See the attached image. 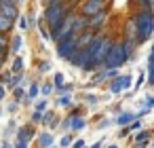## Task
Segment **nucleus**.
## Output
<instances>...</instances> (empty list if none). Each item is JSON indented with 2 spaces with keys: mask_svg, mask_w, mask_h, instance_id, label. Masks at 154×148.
I'll return each mask as SVG.
<instances>
[{
  "mask_svg": "<svg viewBox=\"0 0 154 148\" xmlns=\"http://www.w3.org/2000/svg\"><path fill=\"white\" fill-rule=\"evenodd\" d=\"M5 95H7V89H5V85H0V102L5 99Z\"/></svg>",
  "mask_w": 154,
  "mask_h": 148,
  "instance_id": "nucleus-45",
  "label": "nucleus"
},
{
  "mask_svg": "<svg viewBox=\"0 0 154 148\" xmlns=\"http://www.w3.org/2000/svg\"><path fill=\"white\" fill-rule=\"evenodd\" d=\"M76 49H78V36L72 34V36H68V38H63V40L57 43V51H55V53H57L59 59H66V61H68L70 55H72Z\"/></svg>",
  "mask_w": 154,
  "mask_h": 148,
  "instance_id": "nucleus-6",
  "label": "nucleus"
},
{
  "mask_svg": "<svg viewBox=\"0 0 154 148\" xmlns=\"http://www.w3.org/2000/svg\"><path fill=\"white\" fill-rule=\"evenodd\" d=\"M23 68H26V61H23V57L21 55H13V61H11V72L13 74H23Z\"/></svg>",
  "mask_w": 154,
  "mask_h": 148,
  "instance_id": "nucleus-16",
  "label": "nucleus"
},
{
  "mask_svg": "<svg viewBox=\"0 0 154 148\" xmlns=\"http://www.w3.org/2000/svg\"><path fill=\"white\" fill-rule=\"evenodd\" d=\"M34 110H38V112H47V110H49V97L36 102V104H34Z\"/></svg>",
  "mask_w": 154,
  "mask_h": 148,
  "instance_id": "nucleus-29",
  "label": "nucleus"
},
{
  "mask_svg": "<svg viewBox=\"0 0 154 148\" xmlns=\"http://www.w3.org/2000/svg\"><path fill=\"white\" fill-rule=\"evenodd\" d=\"M72 148H85V140H74L72 142Z\"/></svg>",
  "mask_w": 154,
  "mask_h": 148,
  "instance_id": "nucleus-43",
  "label": "nucleus"
},
{
  "mask_svg": "<svg viewBox=\"0 0 154 148\" xmlns=\"http://www.w3.org/2000/svg\"><path fill=\"white\" fill-rule=\"evenodd\" d=\"M127 133H131V129H129V127H125V129H122V131H120V137H125V135H127Z\"/></svg>",
  "mask_w": 154,
  "mask_h": 148,
  "instance_id": "nucleus-49",
  "label": "nucleus"
},
{
  "mask_svg": "<svg viewBox=\"0 0 154 148\" xmlns=\"http://www.w3.org/2000/svg\"><path fill=\"white\" fill-rule=\"evenodd\" d=\"M146 78H148V85L154 87V61H148V72H146Z\"/></svg>",
  "mask_w": 154,
  "mask_h": 148,
  "instance_id": "nucleus-27",
  "label": "nucleus"
},
{
  "mask_svg": "<svg viewBox=\"0 0 154 148\" xmlns=\"http://www.w3.org/2000/svg\"><path fill=\"white\" fill-rule=\"evenodd\" d=\"M0 148H13V146H11V142H9V140H5V144L0 146Z\"/></svg>",
  "mask_w": 154,
  "mask_h": 148,
  "instance_id": "nucleus-50",
  "label": "nucleus"
},
{
  "mask_svg": "<svg viewBox=\"0 0 154 148\" xmlns=\"http://www.w3.org/2000/svg\"><path fill=\"white\" fill-rule=\"evenodd\" d=\"M26 95H28V91H26L21 85L13 89V97H15V102H21V99H26Z\"/></svg>",
  "mask_w": 154,
  "mask_h": 148,
  "instance_id": "nucleus-25",
  "label": "nucleus"
},
{
  "mask_svg": "<svg viewBox=\"0 0 154 148\" xmlns=\"http://www.w3.org/2000/svg\"><path fill=\"white\" fill-rule=\"evenodd\" d=\"M53 91H55V85H53V83H45V85H40V93H42L45 97H49Z\"/></svg>",
  "mask_w": 154,
  "mask_h": 148,
  "instance_id": "nucleus-28",
  "label": "nucleus"
},
{
  "mask_svg": "<svg viewBox=\"0 0 154 148\" xmlns=\"http://www.w3.org/2000/svg\"><path fill=\"white\" fill-rule=\"evenodd\" d=\"M85 148H87V146H85ZM89 148H101V142H95V144H93V146H89Z\"/></svg>",
  "mask_w": 154,
  "mask_h": 148,
  "instance_id": "nucleus-51",
  "label": "nucleus"
},
{
  "mask_svg": "<svg viewBox=\"0 0 154 148\" xmlns=\"http://www.w3.org/2000/svg\"><path fill=\"white\" fill-rule=\"evenodd\" d=\"M0 5H17V0H0Z\"/></svg>",
  "mask_w": 154,
  "mask_h": 148,
  "instance_id": "nucleus-47",
  "label": "nucleus"
},
{
  "mask_svg": "<svg viewBox=\"0 0 154 148\" xmlns=\"http://www.w3.org/2000/svg\"><path fill=\"white\" fill-rule=\"evenodd\" d=\"M143 102L148 104V108H154V95H146V97H143Z\"/></svg>",
  "mask_w": 154,
  "mask_h": 148,
  "instance_id": "nucleus-42",
  "label": "nucleus"
},
{
  "mask_svg": "<svg viewBox=\"0 0 154 148\" xmlns=\"http://www.w3.org/2000/svg\"><path fill=\"white\" fill-rule=\"evenodd\" d=\"M38 93H40V85H38V83H32V85H30V89H28V95H26V99H23V102H26V104H32V99H34Z\"/></svg>",
  "mask_w": 154,
  "mask_h": 148,
  "instance_id": "nucleus-21",
  "label": "nucleus"
},
{
  "mask_svg": "<svg viewBox=\"0 0 154 148\" xmlns=\"http://www.w3.org/2000/svg\"><path fill=\"white\" fill-rule=\"evenodd\" d=\"M97 32H91V30H85L82 34H78V49H87L93 40H95Z\"/></svg>",
  "mask_w": 154,
  "mask_h": 148,
  "instance_id": "nucleus-12",
  "label": "nucleus"
},
{
  "mask_svg": "<svg viewBox=\"0 0 154 148\" xmlns=\"http://www.w3.org/2000/svg\"><path fill=\"white\" fill-rule=\"evenodd\" d=\"M0 68H2V66H0Z\"/></svg>",
  "mask_w": 154,
  "mask_h": 148,
  "instance_id": "nucleus-57",
  "label": "nucleus"
},
{
  "mask_svg": "<svg viewBox=\"0 0 154 148\" xmlns=\"http://www.w3.org/2000/svg\"><path fill=\"white\" fill-rule=\"evenodd\" d=\"M131 57H133V55L125 49L122 40H120V43L114 40V45H112V49H110V53H108V57H106V61H103V68H120V66H125Z\"/></svg>",
  "mask_w": 154,
  "mask_h": 148,
  "instance_id": "nucleus-4",
  "label": "nucleus"
},
{
  "mask_svg": "<svg viewBox=\"0 0 154 148\" xmlns=\"http://www.w3.org/2000/svg\"><path fill=\"white\" fill-rule=\"evenodd\" d=\"M72 91V85H61V87H55V93L57 95H68Z\"/></svg>",
  "mask_w": 154,
  "mask_h": 148,
  "instance_id": "nucleus-33",
  "label": "nucleus"
},
{
  "mask_svg": "<svg viewBox=\"0 0 154 148\" xmlns=\"http://www.w3.org/2000/svg\"><path fill=\"white\" fill-rule=\"evenodd\" d=\"M72 66H76V68H85L87 64H89V49H76L72 55H70V59H68Z\"/></svg>",
  "mask_w": 154,
  "mask_h": 148,
  "instance_id": "nucleus-9",
  "label": "nucleus"
},
{
  "mask_svg": "<svg viewBox=\"0 0 154 148\" xmlns=\"http://www.w3.org/2000/svg\"><path fill=\"white\" fill-rule=\"evenodd\" d=\"M68 121H70V129H72V131H80V129L87 127V121H85L80 114H70Z\"/></svg>",
  "mask_w": 154,
  "mask_h": 148,
  "instance_id": "nucleus-14",
  "label": "nucleus"
},
{
  "mask_svg": "<svg viewBox=\"0 0 154 148\" xmlns=\"http://www.w3.org/2000/svg\"><path fill=\"white\" fill-rule=\"evenodd\" d=\"M49 148H57V146H49Z\"/></svg>",
  "mask_w": 154,
  "mask_h": 148,
  "instance_id": "nucleus-56",
  "label": "nucleus"
},
{
  "mask_svg": "<svg viewBox=\"0 0 154 148\" xmlns=\"http://www.w3.org/2000/svg\"><path fill=\"white\" fill-rule=\"evenodd\" d=\"M49 70H51V64H49V61H40V64H38V72H40V74H47Z\"/></svg>",
  "mask_w": 154,
  "mask_h": 148,
  "instance_id": "nucleus-37",
  "label": "nucleus"
},
{
  "mask_svg": "<svg viewBox=\"0 0 154 148\" xmlns=\"http://www.w3.org/2000/svg\"><path fill=\"white\" fill-rule=\"evenodd\" d=\"M150 135H152L150 131H146V129H141V131H137V133H135V137H133V142H135V144H137V142H150Z\"/></svg>",
  "mask_w": 154,
  "mask_h": 148,
  "instance_id": "nucleus-24",
  "label": "nucleus"
},
{
  "mask_svg": "<svg viewBox=\"0 0 154 148\" xmlns=\"http://www.w3.org/2000/svg\"><path fill=\"white\" fill-rule=\"evenodd\" d=\"M112 45H114V38L112 36L97 34L95 40L87 47L89 49V64L82 68V72H97V70H101L103 68V61H106V57H108V53L112 49Z\"/></svg>",
  "mask_w": 154,
  "mask_h": 148,
  "instance_id": "nucleus-1",
  "label": "nucleus"
},
{
  "mask_svg": "<svg viewBox=\"0 0 154 148\" xmlns=\"http://www.w3.org/2000/svg\"><path fill=\"white\" fill-rule=\"evenodd\" d=\"M108 148H118V146H116V144H110V146H108Z\"/></svg>",
  "mask_w": 154,
  "mask_h": 148,
  "instance_id": "nucleus-54",
  "label": "nucleus"
},
{
  "mask_svg": "<svg viewBox=\"0 0 154 148\" xmlns=\"http://www.w3.org/2000/svg\"><path fill=\"white\" fill-rule=\"evenodd\" d=\"M87 30V17L85 15H80L78 11H76V19H74V36H78V34H82Z\"/></svg>",
  "mask_w": 154,
  "mask_h": 148,
  "instance_id": "nucleus-15",
  "label": "nucleus"
},
{
  "mask_svg": "<svg viewBox=\"0 0 154 148\" xmlns=\"http://www.w3.org/2000/svg\"><path fill=\"white\" fill-rule=\"evenodd\" d=\"M30 118H32V123H34V125H36V123H42V112H38V110H34Z\"/></svg>",
  "mask_w": 154,
  "mask_h": 148,
  "instance_id": "nucleus-38",
  "label": "nucleus"
},
{
  "mask_svg": "<svg viewBox=\"0 0 154 148\" xmlns=\"http://www.w3.org/2000/svg\"><path fill=\"white\" fill-rule=\"evenodd\" d=\"M129 129H131V131H137V129H141V121H137V118H135V121L129 125Z\"/></svg>",
  "mask_w": 154,
  "mask_h": 148,
  "instance_id": "nucleus-41",
  "label": "nucleus"
},
{
  "mask_svg": "<svg viewBox=\"0 0 154 148\" xmlns=\"http://www.w3.org/2000/svg\"><path fill=\"white\" fill-rule=\"evenodd\" d=\"M23 2H26V0H17V5H23Z\"/></svg>",
  "mask_w": 154,
  "mask_h": 148,
  "instance_id": "nucleus-55",
  "label": "nucleus"
},
{
  "mask_svg": "<svg viewBox=\"0 0 154 148\" xmlns=\"http://www.w3.org/2000/svg\"><path fill=\"white\" fill-rule=\"evenodd\" d=\"M76 9H78V7H74V5H70V2L47 5V7H45V11H42V17H45V21H47L49 30H55V28H59V26H61V21H63L72 11H76Z\"/></svg>",
  "mask_w": 154,
  "mask_h": 148,
  "instance_id": "nucleus-3",
  "label": "nucleus"
},
{
  "mask_svg": "<svg viewBox=\"0 0 154 148\" xmlns=\"http://www.w3.org/2000/svg\"><path fill=\"white\" fill-rule=\"evenodd\" d=\"M9 45H11L9 34H2V32H0V49H9Z\"/></svg>",
  "mask_w": 154,
  "mask_h": 148,
  "instance_id": "nucleus-32",
  "label": "nucleus"
},
{
  "mask_svg": "<svg viewBox=\"0 0 154 148\" xmlns=\"http://www.w3.org/2000/svg\"><path fill=\"white\" fill-rule=\"evenodd\" d=\"M150 9H152V11H154V0H150Z\"/></svg>",
  "mask_w": 154,
  "mask_h": 148,
  "instance_id": "nucleus-52",
  "label": "nucleus"
},
{
  "mask_svg": "<svg viewBox=\"0 0 154 148\" xmlns=\"http://www.w3.org/2000/svg\"><path fill=\"white\" fill-rule=\"evenodd\" d=\"M135 118H137V114H135V112L122 110V112H120V114H118V116L114 118V123H116V125H120V127H129V125H131V123H133Z\"/></svg>",
  "mask_w": 154,
  "mask_h": 148,
  "instance_id": "nucleus-11",
  "label": "nucleus"
},
{
  "mask_svg": "<svg viewBox=\"0 0 154 148\" xmlns=\"http://www.w3.org/2000/svg\"><path fill=\"white\" fill-rule=\"evenodd\" d=\"M17 104H19V102H15V99H13V102L7 106V110H9V112H15V110H17Z\"/></svg>",
  "mask_w": 154,
  "mask_h": 148,
  "instance_id": "nucleus-44",
  "label": "nucleus"
},
{
  "mask_svg": "<svg viewBox=\"0 0 154 148\" xmlns=\"http://www.w3.org/2000/svg\"><path fill=\"white\" fill-rule=\"evenodd\" d=\"M110 123H112V121H103V123H99V129H106Z\"/></svg>",
  "mask_w": 154,
  "mask_h": 148,
  "instance_id": "nucleus-48",
  "label": "nucleus"
},
{
  "mask_svg": "<svg viewBox=\"0 0 154 148\" xmlns=\"http://www.w3.org/2000/svg\"><path fill=\"white\" fill-rule=\"evenodd\" d=\"M133 24H135V34H137V43L143 45L152 38L154 34V11L152 9H135V13L131 15Z\"/></svg>",
  "mask_w": 154,
  "mask_h": 148,
  "instance_id": "nucleus-2",
  "label": "nucleus"
},
{
  "mask_svg": "<svg viewBox=\"0 0 154 148\" xmlns=\"http://www.w3.org/2000/svg\"><path fill=\"white\" fill-rule=\"evenodd\" d=\"M11 70H0V85H5L7 87V83H9V78H11Z\"/></svg>",
  "mask_w": 154,
  "mask_h": 148,
  "instance_id": "nucleus-30",
  "label": "nucleus"
},
{
  "mask_svg": "<svg viewBox=\"0 0 154 148\" xmlns=\"http://www.w3.org/2000/svg\"><path fill=\"white\" fill-rule=\"evenodd\" d=\"M101 11H108V0H82V5H78V13L85 17H93Z\"/></svg>",
  "mask_w": 154,
  "mask_h": 148,
  "instance_id": "nucleus-5",
  "label": "nucleus"
},
{
  "mask_svg": "<svg viewBox=\"0 0 154 148\" xmlns=\"http://www.w3.org/2000/svg\"><path fill=\"white\" fill-rule=\"evenodd\" d=\"M32 137H34V129H32V125H23V127H19V129H17V140L30 142Z\"/></svg>",
  "mask_w": 154,
  "mask_h": 148,
  "instance_id": "nucleus-17",
  "label": "nucleus"
},
{
  "mask_svg": "<svg viewBox=\"0 0 154 148\" xmlns=\"http://www.w3.org/2000/svg\"><path fill=\"white\" fill-rule=\"evenodd\" d=\"M143 80H146V72H141V74L137 76V80H135V89H139V87L143 85Z\"/></svg>",
  "mask_w": 154,
  "mask_h": 148,
  "instance_id": "nucleus-40",
  "label": "nucleus"
},
{
  "mask_svg": "<svg viewBox=\"0 0 154 148\" xmlns=\"http://www.w3.org/2000/svg\"><path fill=\"white\" fill-rule=\"evenodd\" d=\"M23 83V74H11V78H9V83H7V87L13 91L15 87H19Z\"/></svg>",
  "mask_w": 154,
  "mask_h": 148,
  "instance_id": "nucleus-23",
  "label": "nucleus"
},
{
  "mask_svg": "<svg viewBox=\"0 0 154 148\" xmlns=\"http://www.w3.org/2000/svg\"><path fill=\"white\" fill-rule=\"evenodd\" d=\"M13 148H30V142H23V140H15Z\"/></svg>",
  "mask_w": 154,
  "mask_h": 148,
  "instance_id": "nucleus-39",
  "label": "nucleus"
},
{
  "mask_svg": "<svg viewBox=\"0 0 154 148\" xmlns=\"http://www.w3.org/2000/svg\"><path fill=\"white\" fill-rule=\"evenodd\" d=\"M87 102H89L91 106H95V102H97V97H95V95H87Z\"/></svg>",
  "mask_w": 154,
  "mask_h": 148,
  "instance_id": "nucleus-46",
  "label": "nucleus"
},
{
  "mask_svg": "<svg viewBox=\"0 0 154 148\" xmlns=\"http://www.w3.org/2000/svg\"><path fill=\"white\" fill-rule=\"evenodd\" d=\"M13 26H15L13 19H9V17H5L2 13H0V32H2V34H9V32L13 30Z\"/></svg>",
  "mask_w": 154,
  "mask_h": 148,
  "instance_id": "nucleus-19",
  "label": "nucleus"
},
{
  "mask_svg": "<svg viewBox=\"0 0 154 148\" xmlns=\"http://www.w3.org/2000/svg\"><path fill=\"white\" fill-rule=\"evenodd\" d=\"M38 30H40V36H42L45 40H51V30L47 28V21H45V17H42V19H38Z\"/></svg>",
  "mask_w": 154,
  "mask_h": 148,
  "instance_id": "nucleus-22",
  "label": "nucleus"
},
{
  "mask_svg": "<svg viewBox=\"0 0 154 148\" xmlns=\"http://www.w3.org/2000/svg\"><path fill=\"white\" fill-rule=\"evenodd\" d=\"M57 106H59V108H70V106H72L70 93H68V95H59V97H57Z\"/></svg>",
  "mask_w": 154,
  "mask_h": 148,
  "instance_id": "nucleus-26",
  "label": "nucleus"
},
{
  "mask_svg": "<svg viewBox=\"0 0 154 148\" xmlns=\"http://www.w3.org/2000/svg\"><path fill=\"white\" fill-rule=\"evenodd\" d=\"M42 125H45V127H55V125H57V116H55L53 110L42 112Z\"/></svg>",
  "mask_w": 154,
  "mask_h": 148,
  "instance_id": "nucleus-20",
  "label": "nucleus"
},
{
  "mask_svg": "<svg viewBox=\"0 0 154 148\" xmlns=\"http://www.w3.org/2000/svg\"><path fill=\"white\" fill-rule=\"evenodd\" d=\"M21 47H23V36H21V34H13L11 45H9L11 55H19V53H21Z\"/></svg>",
  "mask_w": 154,
  "mask_h": 148,
  "instance_id": "nucleus-13",
  "label": "nucleus"
},
{
  "mask_svg": "<svg viewBox=\"0 0 154 148\" xmlns=\"http://www.w3.org/2000/svg\"><path fill=\"white\" fill-rule=\"evenodd\" d=\"M106 24H108V11H101V13L93 15V17H87V30H91V32L101 34Z\"/></svg>",
  "mask_w": 154,
  "mask_h": 148,
  "instance_id": "nucleus-7",
  "label": "nucleus"
},
{
  "mask_svg": "<svg viewBox=\"0 0 154 148\" xmlns=\"http://www.w3.org/2000/svg\"><path fill=\"white\" fill-rule=\"evenodd\" d=\"M131 5L137 9H150V0H131Z\"/></svg>",
  "mask_w": 154,
  "mask_h": 148,
  "instance_id": "nucleus-31",
  "label": "nucleus"
},
{
  "mask_svg": "<svg viewBox=\"0 0 154 148\" xmlns=\"http://www.w3.org/2000/svg\"><path fill=\"white\" fill-rule=\"evenodd\" d=\"M72 142H74V140H72V135H68V133H66V135L59 140V146H61V148H70V146H72Z\"/></svg>",
  "mask_w": 154,
  "mask_h": 148,
  "instance_id": "nucleus-34",
  "label": "nucleus"
},
{
  "mask_svg": "<svg viewBox=\"0 0 154 148\" xmlns=\"http://www.w3.org/2000/svg\"><path fill=\"white\" fill-rule=\"evenodd\" d=\"M53 144H55V140H53V133L51 131H42L38 135V148H49Z\"/></svg>",
  "mask_w": 154,
  "mask_h": 148,
  "instance_id": "nucleus-18",
  "label": "nucleus"
},
{
  "mask_svg": "<svg viewBox=\"0 0 154 148\" xmlns=\"http://www.w3.org/2000/svg\"><path fill=\"white\" fill-rule=\"evenodd\" d=\"M131 87V74H118L116 78H112L110 80V93H114V95H118V93H122V91H127Z\"/></svg>",
  "mask_w": 154,
  "mask_h": 148,
  "instance_id": "nucleus-8",
  "label": "nucleus"
},
{
  "mask_svg": "<svg viewBox=\"0 0 154 148\" xmlns=\"http://www.w3.org/2000/svg\"><path fill=\"white\" fill-rule=\"evenodd\" d=\"M28 19H30L28 15H19V28L21 30H30V21Z\"/></svg>",
  "mask_w": 154,
  "mask_h": 148,
  "instance_id": "nucleus-35",
  "label": "nucleus"
},
{
  "mask_svg": "<svg viewBox=\"0 0 154 148\" xmlns=\"http://www.w3.org/2000/svg\"><path fill=\"white\" fill-rule=\"evenodd\" d=\"M49 2H51V0H42V5H45V7H47V5H49Z\"/></svg>",
  "mask_w": 154,
  "mask_h": 148,
  "instance_id": "nucleus-53",
  "label": "nucleus"
},
{
  "mask_svg": "<svg viewBox=\"0 0 154 148\" xmlns=\"http://www.w3.org/2000/svg\"><path fill=\"white\" fill-rule=\"evenodd\" d=\"M0 13H2L5 17H9V19H13V21H17L19 19V5H0Z\"/></svg>",
  "mask_w": 154,
  "mask_h": 148,
  "instance_id": "nucleus-10",
  "label": "nucleus"
},
{
  "mask_svg": "<svg viewBox=\"0 0 154 148\" xmlns=\"http://www.w3.org/2000/svg\"><path fill=\"white\" fill-rule=\"evenodd\" d=\"M53 85H55V87H61V85H66V78H63V74H61V72H57V74L53 76Z\"/></svg>",
  "mask_w": 154,
  "mask_h": 148,
  "instance_id": "nucleus-36",
  "label": "nucleus"
}]
</instances>
